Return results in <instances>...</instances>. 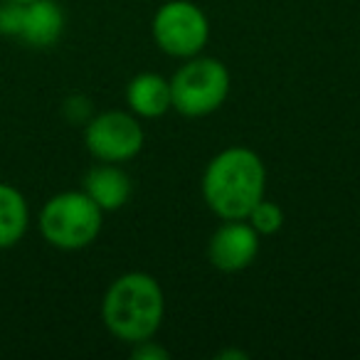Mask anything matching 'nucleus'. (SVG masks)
I'll return each mask as SVG.
<instances>
[{
	"instance_id": "f257e3e1",
	"label": "nucleus",
	"mask_w": 360,
	"mask_h": 360,
	"mask_svg": "<svg viewBox=\"0 0 360 360\" xmlns=\"http://www.w3.org/2000/svg\"><path fill=\"white\" fill-rule=\"evenodd\" d=\"M266 168L252 148L232 146L215 155L202 173V198L222 220H245L264 198Z\"/></svg>"
},
{
	"instance_id": "f03ea898",
	"label": "nucleus",
	"mask_w": 360,
	"mask_h": 360,
	"mask_svg": "<svg viewBox=\"0 0 360 360\" xmlns=\"http://www.w3.org/2000/svg\"><path fill=\"white\" fill-rule=\"evenodd\" d=\"M165 314L160 284L143 271H129L111 281L101 301V321L124 343H141L155 335Z\"/></svg>"
},
{
	"instance_id": "7ed1b4c3",
	"label": "nucleus",
	"mask_w": 360,
	"mask_h": 360,
	"mask_svg": "<svg viewBox=\"0 0 360 360\" xmlns=\"http://www.w3.org/2000/svg\"><path fill=\"white\" fill-rule=\"evenodd\" d=\"M104 225V210L84 191H67L50 198L40 210V232L47 245L65 252L89 247Z\"/></svg>"
},
{
	"instance_id": "20e7f679",
	"label": "nucleus",
	"mask_w": 360,
	"mask_h": 360,
	"mask_svg": "<svg viewBox=\"0 0 360 360\" xmlns=\"http://www.w3.org/2000/svg\"><path fill=\"white\" fill-rule=\"evenodd\" d=\"M230 72L215 57H191L170 79L173 109L188 119H200L225 104Z\"/></svg>"
},
{
	"instance_id": "39448f33",
	"label": "nucleus",
	"mask_w": 360,
	"mask_h": 360,
	"mask_svg": "<svg viewBox=\"0 0 360 360\" xmlns=\"http://www.w3.org/2000/svg\"><path fill=\"white\" fill-rule=\"evenodd\" d=\"M153 40L160 52L180 60L200 55L210 37L205 11L191 0H168L153 15Z\"/></svg>"
},
{
	"instance_id": "423d86ee",
	"label": "nucleus",
	"mask_w": 360,
	"mask_h": 360,
	"mask_svg": "<svg viewBox=\"0 0 360 360\" xmlns=\"http://www.w3.org/2000/svg\"><path fill=\"white\" fill-rule=\"evenodd\" d=\"M143 126L126 111H104L86 121L84 146L101 163H126L136 158L143 148Z\"/></svg>"
},
{
	"instance_id": "0eeeda50",
	"label": "nucleus",
	"mask_w": 360,
	"mask_h": 360,
	"mask_svg": "<svg viewBox=\"0 0 360 360\" xmlns=\"http://www.w3.org/2000/svg\"><path fill=\"white\" fill-rule=\"evenodd\" d=\"M259 235L247 220H225L207 242V259L217 271L235 274L257 259Z\"/></svg>"
},
{
	"instance_id": "6e6552de",
	"label": "nucleus",
	"mask_w": 360,
	"mask_h": 360,
	"mask_svg": "<svg viewBox=\"0 0 360 360\" xmlns=\"http://www.w3.org/2000/svg\"><path fill=\"white\" fill-rule=\"evenodd\" d=\"M65 32V13L55 0H32L22 8L20 40L30 47H52Z\"/></svg>"
},
{
	"instance_id": "1a4fd4ad",
	"label": "nucleus",
	"mask_w": 360,
	"mask_h": 360,
	"mask_svg": "<svg viewBox=\"0 0 360 360\" xmlns=\"http://www.w3.org/2000/svg\"><path fill=\"white\" fill-rule=\"evenodd\" d=\"M82 191L96 202L104 212H114L129 202L131 178L116 163H99L86 170Z\"/></svg>"
},
{
	"instance_id": "9d476101",
	"label": "nucleus",
	"mask_w": 360,
	"mask_h": 360,
	"mask_svg": "<svg viewBox=\"0 0 360 360\" xmlns=\"http://www.w3.org/2000/svg\"><path fill=\"white\" fill-rule=\"evenodd\" d=\"M126 104L131 114L141 119H158L173 109L170 99V79L155 72H141L126 86Z\"/></svg>"
},
{
	"instance_id": "9b49d317",
	"label": "nucleus",
	"mask_w": 360,
	"mask_h": 360,
	"mask_svg": "<svg viewBox=\"0 0 360 360\" xmlns=\"http://www.w3.org/2000/svg\"><path fill=\"white\" fill-rule=\"evenodd\" d=\"M30 207L18 188L0 183V250H11L25 237Z\"/></svg>"
},
{
	"instance_id": "f8f14e48",
	"label": "nucleus",
	"mask_w": 360,
	"mask_h": 360,
	"mask_svg": "<svg viewBox=\"0 0 360 360\" xmlns=\"http://www.w3.org/2000/svg\"><path fill=\"white\" fill-rule=\"evenodd\" d=\"M252 227L257 230V235H276V232L284 227V210H281L276 202L264 200L262 198L255 207L250 210V215L245 217Z\"/></svg>"
},
{
	"instance_id": "ddd939ff",
	"label": "nucleus",
	"mask_w": 360,
	"mask_h": 360,
	"mask_svg": "<svg viewBox=\"0 0 360 360\" xmlns=\"http://www.w3.org/2000/svg\"><path fill=\"white\" fill-rule=\"evenodd\" d=\"M22 8H25V3L0 0V35H6V37H20Z\"/></svg>"
},
{
	"instance_id": "4468645a",
	"label": "nucleus",
	"mask_w": 360,
	"mask_h": 360,
	"mask_svg": "<svg viewBox=\"0 0 360 360\" xmlns=\"http://www.w3.org/2000/svg\"><path fill=\"white\" fill-rule=\"evenodd\" d=\"M134 358L136 360H168L170 353L158 345L153 338L148 340H141V343H134Z\"/></svg>"
},
{
	"instance_id": "2eb2a0df",
	"label": "nucleus",
	"mask_w": 360,
	"mask_h": 360,
	"mask_svg": "<svg viewBox=\"0 0 360 360\" xmlns=\"http://www.w3.org/2000/svg\"><path fill=\"white\" fill-rule=\"evenodd\" d=\"M65 114L70 121H89V99L84 96H72V99L65 101Z\"/></svg>"
},
{
	"instance_id": "dca6fc26",
	"label": "nucleus",
	"mask_w": 360,
	"mask_h": 360,
	"mask_svg": "<svg viewBox=\"0 0 360 360\" xmlns=\"http://www.w3.org/2000/svg\"><path fill=\"white\" fill-rule=\"evenodd\" d=\"M13 3H32V0H13Z\"/></svg>"
}]
</instances>
